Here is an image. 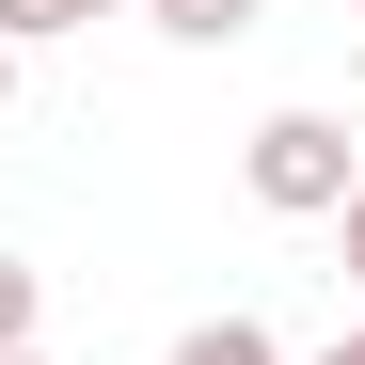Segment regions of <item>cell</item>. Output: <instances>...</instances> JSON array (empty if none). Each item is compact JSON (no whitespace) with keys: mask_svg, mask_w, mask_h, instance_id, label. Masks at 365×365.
Masks as SVG:
<instances>
[{"mask_svg":"<svg viewBox=\"0 0 365 365\" xmlns=\"http://www.w3.org/2000/svg\"><path fill=\"white\" fill-rule=\"evenodd\" d=\"M349 143L365 128H334V111H270V128L238 143V191H255L270 222H334L349 207Z\"/></svg>","mask_w":365,"mask_h":365,"instance_id":"6da1fadb","label":"cell"},{"mask_svg":"<svg viewBox=\"0 0 365 365\" xmlns=\"http://www.w3.org/2000/svg\"><path fill=\"white\" fill-rule=\"evenodd\" d=\"M159 365H286V334H270V318H191Z\"/></svg>","mask_w":365,"mask_h":365,"instance_id":"7a4b0ae2","label":"cell"},{"mask_svg":"<svg viewBox=\"0 0 365 365\" xmlns=\"http://www.w3.org/2000/svg\"><path fill=\"white\" fill-rule=\"evenodd\" d=\"M128 16H159L175 48H238V32H255V16H270V0H128Z\"/></svg>","mask_w":365,"mask_h":365,"instance_id":"3957f363","label":"cell"},{"mask_svg":"<svg viewBox=\"0 0 365 365\" xmlns=\"http://www.w3.org/2000/svg\"><path fill=\"white\" fill-rule=\"evenodd\" d=\"M96 16H128V0H0V48H48V32H96Z\"/></svg>","mask_w":365,"mask_h":365,"instance_id":"277c9868","label":"cell"},{"mask_svg":"<svg viewBox=\"0 0 365 365\" xmlns=\"http://www.w3.org/2000/svg\"><path fill=\"white\" fill-rule=\"evenodd\" d=\"M32 334H48V270H32V255H0V349H32Z\"/></svg>","mask_w":365,"mask_h":365,"instance_id":"5b68a950","label":"cell"},{"mask_svg":"<svg viewBox=\"0 0 365 365\" xmlns=\"http://www.w3.org/2000/svg\"><path fill=\"white\" fill-rule=\"evenodd\" d=\"M334 238H349V286H365V207H334Z\"/></svg>","mask_w":365,"mask_h":365,"instance_id":"8992f818","label":"cell"},{"mask_svg":"<svg viewBox=\"0 0 365 365\" xmlns=\"http://www.w3.org/2000/svg\"><path fill=\"white\" fill-rule=\"evenodd\" d=\"M0 111H16V48H0Z\"/></svg>","mask_w":365,"mask_h":365,"instance_id":"52a82bcc","label":"cell"},{"mask_svg":"<svg viewBox=\"0 0 365 365\" xmlns=\"http://www.w3.org/2000/svg\"><path fill=\"white\" fill-rule=\"evenodd\" d=\"M349 207H365V143H349Z\"/></svg>","mask_w":365,"mask_h":365,"instance_id":"ba28073f","label":"cell"},{"mask_svg":"<svg viewBox=\"0 0 365 365\" xmlns=\"http://www.w3.org/2000/svg\"><path fill=\"white\" fill-rule=\"evenodd\" d=\"M0 365H48V349H0Z\"/></svg>","mask_w":365,"mask_h":365,"instance_id":"9c48e42d","label":"cell"},{"mask_svg":"<svg viewBox=\"0 0 365 365\" xmlns=\"http://www.w3.org/2000/svg\"><path fill=\"white\" fill-rule=\"evenodd\" d=\"M349 16H365V0H349Z\"/></svg>","mask_w":365,"mask_h":365,"instance_id":"30bf717a","label":"cell"}]
</instances>
